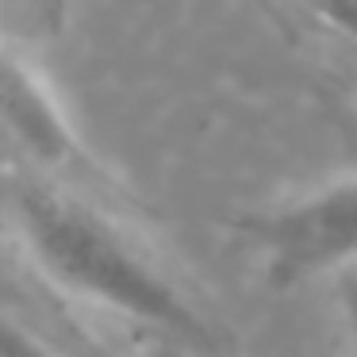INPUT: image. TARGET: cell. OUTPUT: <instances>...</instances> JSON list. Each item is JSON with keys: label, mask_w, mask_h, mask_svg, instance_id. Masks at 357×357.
Returning a JSON list of instances; mask_svg holds the SVG:
<instances>
[{"label": "cell", "mask_w": 357, "mask_h": 357, "mask_svg": "<svg viewBox=\"0 0 357 357\" xmlns=\"http://www.w3.org/2000/svg\"><path fill=\"white\" fill-rule=\"evenodd\" d=\"M4 135L8 142L39 169L54 173H93L77 123L43 70L16 47L4 50Z\"/></svg>", "instance_id": "3"}, {"label": "cell", "mask_w": 357, "mask_h": 357, "mask_svg": "<svg viewBox=\"0 0 357 357\" xmlns=\"http://www.w3.org/2000/svg\"><path fill=\"white\" fill-rule=\"evenodd\" d=\"M342 319H346V342H349V357H357V280L349 277L342 288Z\"/></svg>", "instance_id": "6"}, {"label": "cell", "mask_w": 357, "mask_h": 357, "mask_svg": "<svg viewBox=\"0 0 357 357\" xmlns=\"http://www.w3.org/2000/svg\"><path fill=\"white\" fill-rule=\"evenodd\" d=\"M27 8H31V16H39L47 27H58L66 16V0H24Z\"/></svg>", "instance_id": "7"}, {"label": "cell", "mask_w": 357, "mask_h": 357, "mask_svg": "<svg viewBox=\"0 0 357 357\" xmlns=\"http://www.w3.org/2000/svg\"><path fill=\"white\" fill-rule=\"evenodd\" d=\"M0 357H58V354L35 331H27L24 323H16V319H8V323H4V346H0Z\"/></svg>", "instance_id": "5"}, {"label": "cell", "mask_w": 357, "mask_h": 357, "mask_svg": "<svg viewBox=\"0 0 357 357\" xmlns=\"http://www.w3.org/2000/svg\"><path fill=\"white\" fill-rule=\"evenodd\" d=\"M354 58H357V50H354Z\"/></svg>", "instance_id": "8"}, {"label": "cell", "mask_w": 357, "mask_h": 357, "mask_svg": "<svg viewBox=\"0 0 357 357\" xmlns=\"http://www.w3.org/2000/svg\"><path fill=\"white\" fill-rule=\"evenodd\" d=\"M12 223L31 261L70 296L173 334L185 346L219 349V331L200 307L96 208L39 177H16Z\"/></svg>", "instance_id": "1"}, {"label": "cell", "mask_w": 357, "mask_h": 357, "mask_svg": "<svg viewBox=\"0 0 357 357\" xmlns=\"http://www.w3.org/2000/svg\"><path fill=\"white\" fill-rule=\"evenodd\" d=\"M234 227L257 250L261 277L277 292L338 273L357 265V177L331 181L277 208L250 211Z\"/></svg>", "instance_id": "2"}, {"label": "cell", "mask_w": 357, "mask_h": 357, "mask_svg": "<svg viewBox=\"0 0 357 357\" xmlns=\"http://www.w3.org/2000/svg\"><path fill=\"white\" fill-rule=\"evenodd\" d=\"M300 4L357 50V0H300Z\"/></svg>", "instance_id": "4"}]
</instances>
